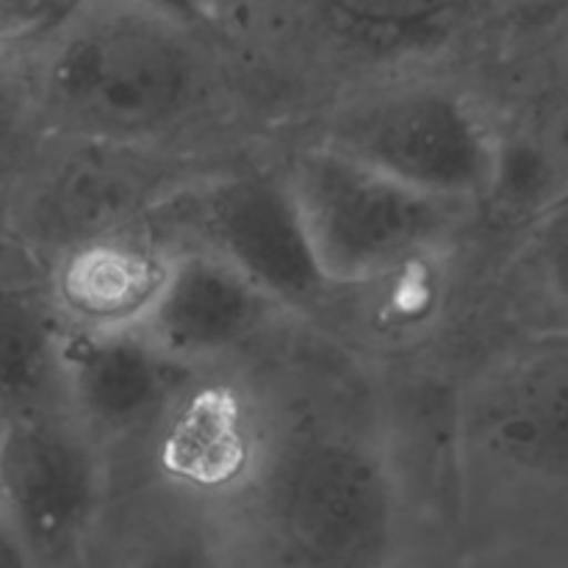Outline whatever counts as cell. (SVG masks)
I'll use <instances>...</instances> for the list:
<instances>
[{"label": "cell", "mask_w": 568, "mask_h": 568, "mask_svg": "<svg viewBox=\"0 0 568 568\" xmlns=\"http://www.w3.org/2000/svg\"><path fill=\"white\" fill-rule=\"evenodd\" d=\"M258 403V399H255ZM258 447L231 505L250 568H388L405 488L375 427L258 403Z\"/></svg>", "instance_id": "obj_1"}, {"label": "cell", "mask_w": 568, "mask_h": 568, "mask_svg": "<svg viewBox=\"0 0 568 568\" xmlns=\"http://www.w3.org/2000/svg\"><path fill=\"white\" fill-rule=\"evenodd\" d=\"M44 131L98 148H139L186 125L211 70L192 28L116 0H81L26 53Z\"/></svg>", "instance_id": "obj_2"}, {"label": "cell", "mask_w": 568, "mask_h": 568, "mask_svg": "<svg viewBox=\"0 0 568 568\" xmlns=\"http://www.w3.org/2000/svg\"><path fill=\"white\" fill-rule=\"evenodd\" d=\"M283 181L327 286L392 277L447 242L466 209L414 192L322 142L300 150Z\"/></svg>", "instance_id": "obj_3"}, {"label": "cell", "mask_w": 568, "mask_h": 568, "mask_svg": "<svg viewBox=\"0 0 568 568\" xmlns=\"http://www.w3.org/2000/svg\"><path fill=\"white\" fill-rule=\"evenodd\" d=\"M322 144L444 203L466 205L491 192L503 153L486 116L458 89L392 83L338 105Z\"/></svg>", "instance_id": "obj_4"}, {"label": "cell", "mask_w": 568, "mask_h": 568, "mask_svg": "<svg viewBox=\"0 0 568 568\" xmlns=\"http://www.w3.org/2000/svg\"><path fill=\"white\" fill-rule=\"evenodd\" d=\"M83 568H250L225 497L161 475L142 449L109 455Z\"/></svg>", "instance_id": "obj_5"}, {"label": "cell", "mask_w": 568, "mask_h": 568, "mask_svg": "<svg viewBox=\"0 0 568 568\" xmlns=\"http://www.w3.org/2000/svg\"><path fill=\"white\" fill-rule=\"evenodd\" d=\"M200 375L205 372L161 353L136 325L109 331L64 325V403L105 455L144 447Z\"/></svg>", "instance_id": "obj_6"}, {"label": "cell", "mask_w": 568, "mask_h": 568, "mask_svg": "<svg viewBox=\"0 0 568 568\" xmlns=\"http://www.w3.org/2000/svg\"><path fill=\"white\" fill-rule=\"evenodd\" d=\"M175 225L192 236L186 247L233 264L288 311L327 288L283 178H225L194 194Z\"/></svg>", "instance_id": "obj_7"}, {"label": "cell", "mask_w": 568, "mask_h": 568, "mask_svg": "<svg viewBox=\"0 0 568 568\" xmlns=\"http://www.w3.org/2000/svg\"><path fill=\"white\" fill-rule=\"evenodd\" d=\"M288 314L266 288L227 261L194 247L170 250L164 277L139 331L181 366L209 372L244 353Z\"/></svg>", "instance_id": "obj_8"}, {"label": "cell", "mask_w": 568, "mask_h": 568, "mask_svg": "<svg viewBox=\"0 0 568 568\" xmlns=\"http://www.w3.org/2000/svg\"><path fill=\"white\" fill-rule=\"evenodd\" d=\"M258 427L253 392L200 375L136 449L170 480L227 499L247 477Z\"/></svg>", "instance_id": "obj_9"}, {"label": "cell", "mask_w": 568, "mask_h": 568, "mask_svg": "<svg viewBox=\"0 0 568 568\" xmlns=\"http://www.w3.org/2000/svg\"><path fill=\"white\" fill-rule=\"evenodd\" d=\"M170 247L139 227H103L67 242L50 277V303L67 327H131L153 303Z\"/></svg>", "instance_id": "obj_10"}, {"label": "cell", "mask_w": 568, "mask_h": 568, "mask_svg": "<svg viewBox=\"0 0 568 568\" xmlns=\"http://www.w3.org/2000/svg\"><path fill=\"white\" fill-rule=\"evenodd\" d=\"M566 349L547 347L505 366L477 403L480 449L516 475L564 483Z\"/></svg>", "instance_id": "obj_11"}, {"label": "cell", "mask_w": 568, "mask_h": 568, "mask_svg": "<svg viewBox=\"0 0 568 568\" xmlns=\"http://www.w3.org/2000/svg\"><path fill=\"white\" fill-rule=\"evenodd\" d=\"M64 322L48 292L0 281V414H37L64 403L61 392Z\"/></svg>", "instance_id": "obj_12"}, {"label": "cell", "mask_w": 568, "mask_h": 568, "mask_svg": "<svg viewBox=\"0 0 568 568\" xmlns=\"http://www.w3.org/2000/svg\"><path fill=\"white\" fill-rule=\"evenodd\" d=\"M466 0H320L322 11L349 37L375 44L433 37Z\"/></svg>", "instance_id": "obj_13"}, {"label": "cell", "mask_w": 568, "mask_h": 568, "mask_svg": "<svg viewBox=\"0 0 568 568\" xmlns=\"http://www.w3.org/2000/svg\"><path fill=\"white\" fill-rule=\"evenodd\" d=\"M42 133L26 55L0 53V189L22 175Z\"/></svg>", "instance_id": "obj_14"}, {"label": "cell", "mask_w": 568, "mask_h": 568, "mask_svg": "<svg viewBox=\"0 0 568 568\" xmlns=\"http://www.w3.org/2000/svg\"><path fill=\"white\" fill-rule=\"evenodd\" d=\"M81 0H0V53H31Z\"/></svg>", "instance_id": "obj_15"}, {"label": "cell", "mask_w": 568, "mask_h": 568, "mask_svg": "<svg viewBox=\"0 0 568 568\" xmlns=\"http://www.w3.org/2000/svg\"><path fill=\"white\" fill-rule=\"evenodd\" d=\"M116 3L131 6L144 14L159 17V20L175 22L181 28H192V31L209 22L216 9V0H116Z\"/></svg>", "instance_id": "obj_16"}, {"label": "cell", "mask_w": 568, "mask_h": 568, "mask_svg": "<svg viewBox=\"0 0 568 568\" xmlns=\"http://www.w3.org/2000/svg\"><path fill=\"white\" fill-rule=\"evenodd\" d=\"M0 568H37L3 497H0Z\"/></svg>", "instance_id": "obj_17"}, {"label": "cell", "mask_w": 568, "mask_h": 568, "mask_svg": "<svg viewBox=\"0 0 568 568\" xmlns=\"http://www.w3.org/2000/svg\"><path fill=\"white\" fill-rule=\"evenodd\" d=\"M3 430H6V419L3 414H0V442H3Z\"/></svg>", "instance_id": "obj_18"}]
</instances>
